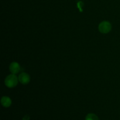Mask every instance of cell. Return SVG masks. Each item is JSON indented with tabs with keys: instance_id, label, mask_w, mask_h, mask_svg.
<instances>
[{
	"instance_id": "cell-3",
	"label": "cell",
	"mask_w": 120,
	"mask_h": 120,
	"mask_svg": "<svg viewBox=\"0 0 120 120\" xmlns=\"http://www.w3.org/2000/svg\"><path fill=\"white\" fill-rule=\"evenodd\" d=\"M30 76L26 73H22L18 76V80L21 84H27L30 82Z\"/></svg>"
},
{
	"instance_id": "cell-7",
	"label": "cell",
	"mask_w": 120,
	"mask_h": 120,
	"mask_svg": "<svg viewBox=\"0 0 120 120\" xmlns=\"http://www.w3.org/2000/svg\"><path fill=\"white\" fill-rule=\"evenodd\" d=\"M83 2H82V1H79V2H77V7L79 8V10L80 11V12L83 11V9H82V7H83Z\"/></svg>"
},
{
	"instance_id": "cell-1",
	"label": "cell",
	"mask_w": 120,
	"mask_h": 120,
	"mask_svg": "<svg viewBox=\"0 0 120 120\" xmlns=\"http://www.w3.org/2000/svg\"><path fill=\"white\" fill-rule=\"evenodd\" d=\"M18 77L14 74H11L7 76L5 79V84L9 88H13L16 86L18 83Z\"/></svg>"
},
{
	"instance_id": "cell-6",
	"label": "cell",
	"mask_w": 120,
	"mask_h": 120,
	"mask_svg": "<svg viewBox=\"0 0 120 120\" xmlns=\"http://www.w3.org/2000/svg\"><path fill=\"white\" fill-rule=\"evenodd\" d=\"M86 120H99L96 114L93 113L89 114L87 115L86 117Z\"/></svg>"
},
{
	"instance_id": "cell-5",
	"label": "cell",
	"mask_w": 120,
	"mask_h": 120,
	"mask_svg": "<svg viewBox=\"0 0 120 120\" xmlns=\"http://www.w3.org/2000/svg\"><path fill=\"white\" fill-rule=\"evenodd\" d=\"M1 104L3 105L4 107H9L11 106L12 104V101L9 97L7 96H4L2 97L1 100Z\"/></svg>"
},
{
	"instance_id": "cell-8",
	"label": "cell",
	"mask_w": 120,
	"mask_h": 120,
	"mask_svg": "<svg viewBox=\"0 0 120 120\" xmlns=\"http://www.w3.org/2000/svg\"><path fill=\"white\" fill-rule=\"evenodd\" d=\"M29 116H25L23 118V120H29Z\"/></svg>"
},
{
	"instance_id": "cell-4",
	"label": "cell",
	"mask_w": 120,
	"mask_h": 120,
	"mask_svg": "<svg viewBox=\"0 0 120 120\" xmlns=\"http://www.w3.org/2000/svg\"><path fill=\"white\" fill-rule=\"evenodd\" d=\"M20 69H21V67L17 62H12L11 63L9 66V70L12 74L15 75L18 73L20 71Z\"/></svg>"
},
{
	"instance_id": "cell-2",
	"label": "cell",
	"mask_w": 120,
	"mask_h": 120,
	"mask_svg": "<svg viewBox=\"0 0 120 120\" xmlns=\"http://www.w3.org/2000/svg\"><path fill=\"white\" fill-rule=\"evenodd\" d=\"M98 30L101 34H108L111 30V25L109 21H103L98 25Z\"/></svg>"
}]
</instances>
